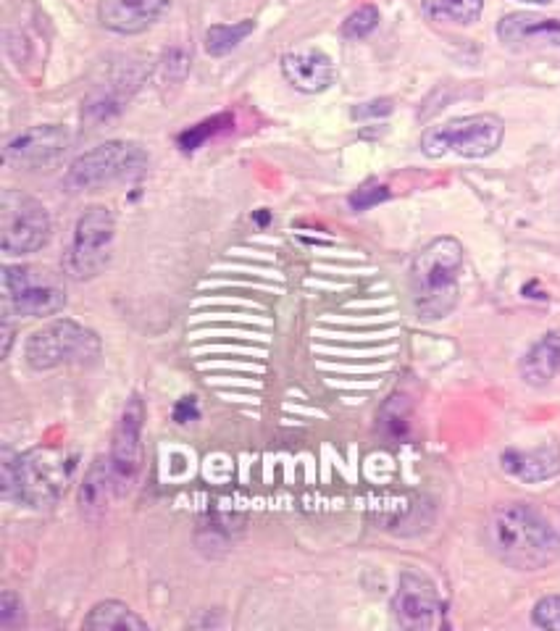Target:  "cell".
<instances>
[{
	"label": "cell",
	"mask_w": 560,
	"mask_h": 631,
	"mask_svg": "<svg viewBox=\"0 0 560 631\" xmlns=\"http://www.w3.org/2000/svg\"><path fill=\"white\" fill-rule=\"evenodd\" d=\"M484 542L513 571H539L560 558V534L529 503L497 505L484 524Z\"/></svg>",
	"instance_id": "obj_1"
},
{
	"label": "cell",
	"mask_w": 560,
	"mask_h": 631,
	"mask_svg": "<svg viewBox=\"0 0 560 631\" xmlns=\"http://www.w3.org/2000/svg\"><path fill=\"white\" fill-rule=\"evenodd\" d=\"M421 6L434 22L471 24L482 16L484 0H421Z\"/></svg>",
	"instance_id": "obj_20"
},
{
	"label": "cell",
	"mask_w": 560,
	"mask_h": 631,
	"mask_svg": "<svg viewBox=\"0 0 560 631\" xmlns=\"http://www.w3.org/2000/svg\"><path fill=\"white\" fill-rule=\"evenodd\" d=\"M387 198H390V190L384 185H363L361 190L350 195V206H353L355 211H369V208L379 206V203H384Z\"/></svg>",
	"instance_id": "obj_25"
},
{
	"label": "cell",
	"mask_w": 560,
	"mask_h": 631,
	"mask_svg": "<svg viewBox=\"0 0 560 631\" xmlns=\"http://www.w3.org/2000/svg\"><path fill=\"white\" fill-rule=\"evenodd\" d=\"M376 27H379V8L361 6L345 19V24H342V35L350 37V40H363V37H369Z\"/></svg>",
	"instance_id": "obj_22"
},
{
	"label": "cell",
	"mask_w": 560,
	"mask_h": 631,
	"mask_svg": "<svg viewBox=\"0 0 560 631\" xmlns=\"http://www.w3.org/2000/svg\"><path fill=\"white\" fill-rule=\"evenodd\" d=\"M77 458L61 447H35L24 455L3 450V497L29 508H50L64 495Z\"/></svg>",
	"instance_id": "obj_2"
},
{
	"label": "cell",
	"mask_w": 560,
	"mask_h": 631,
	"mask_svg": "<svg viewBox=\"0 0 560 631\" xmlns=\"http://www.w3.org/2000/svg\"><path fill=\"white\" fill-rule=\"evenodd\" d=\"M171 0H100V24L116 35H140L166 14Z\"/></svg>",
	"instance_id": "obj_14"
},
{
	"label": "cell",
	"mask_w": 560,
	"mask_h": 631,
	"mask_svg": "<svg viewBox=\"0 0 560 631\" xmlns=\"http://www.w3.org/2000/svg\"><path fill=\"white\" fill-rule=\"evenodd\" d=\"M148 161V153L137 142L111 140L74 158L64 182L74 192L100 190V187L140 177L142 171L148 169Z\"/></svg>",
	"instance_id": "obj_4"
},
{
	"label": "cell",
	"mask_w": 560,
	"mask_h": 631,
	"mask_svg": "<svg viewBox=\"0 0 560 631\" xmlns=\"http://www.w3.org/2000/svg\"><path fill=\"white\" fill-rule=\"evenodd\" d=\"M111 497H119L111 461L98 455L93 466L87 468L85 482L79 487V511L85 518H100L106 513Z\"/></svg>",
	"instance_id": "obj_18"
},
{
	"label": "cell",
	"mask_w": 560,
	"mask_h": 631,
	"mask_svg": "<svg viewBox=\"0 0 560 631\" xmlns=\"http://www.w3.org/2000/svg\"><path fill=\"white\" fill-rule=\"evenodd\" d=\"M256 22H237V24H213L206 32V50L211 56H227L229 50H234L237 45L245 40L248 35H253Z\"/></svg>",
	"instance_id": "obj_21"
},
{
	"label": "cell",
	"mask_w": 560,
	"mask_h": 631,
	"mask_svg": "<svg viewBox=\"0 0 560 631\" xmlns=\"http://www.w3.org/2000/svg\"><path fill=\"white\" fill-rule=\"evenodd\" d=\"M534 626L547 631H560V595H547L537 600L532 610Z\"/></svg>",
	"instance_id": "obj_24"
},
{
	"label": "cell",
	"mask_w": 560,
	"mask_h": 631,
	"mask_svg": "<svg viewBox=\"0 0 560 631\" xmlns=\"http://www.w3.org/2000/svg\"><path fill=\"white\" fill-rule=\"evenodd\" d=\"M69 132L58 124H45V127L27 129L22 135L6 145V161L14 169L37 171L45 166L56 164L69 148Z\"/></svg>",
	"instance_id": "obj_12"
},
{
	"label": "cell",
	"mask_w": 560,
	"mask_h": 631,
	"mask_svg": "<svg viewBox=\"0 0 560 631\" xmlns=\"http://www.w3.org/2000/svg\"><path fill=\"white\" fill-rule=\"evenodd\" d=\"M369 108H355L353 116H376V114H390L392 111V103L390 100H376V103H366Z\"/></svg>",
	"instance_id": "obj_28"
},
{
	"label": "cell",
	"mask_w": 560,
	"mask_h": 631,
	"mask_svg": "<svg viewBox=\"0 0 560 631\" xmlns=\"http://www.w3.org/2000/svg\"><path fill=\"white\" fill-rule=\"evenodd\" d=\"M100 355V337L71 319H56L29 334L24 358L29 369L50 371L58 366H82Z\"/></svg>",
	"instance_id": "obj_5"
},
{
	"label": "cell",
	"mask_w": 560,
	"mask_h": 631,
	"mask_svg": "<svg viewBox=\"0 0 560 631\" xmlns=\"http://www.w3.org/2000/svg\"><path fill=\"white\" fill-rule=\"evenodd\" d=\"M82 626L90 631H103V629H127V631H145L148 629V621L140 618L135 610L129 608L127 603H119V600H106V603H98L87 618L82 621Z\"/></svg>",
	"instance_id": "obj_19"
},
{
	"label": "cell",
	"mask_w": 560,
	"mask_h": 631,
	"mask_svg": "<svg viewBox=\"0 0 560 631\" xmlns=\"http://www.w3.org/2000/svg\"><path fill=\"white\" fill-rule=\"evenodd\" d=\"M224 119H227V116H219V119H213V121H203V124H198V127H192L190 132H185V135L179 137V145H182L185 150H195L208 135H213V127Z\"/></svg>",
	"instance_id": "obj_26"
},
{
	"label": "cell",
	"mask_w": 560,
	"mask_h": 631,
	"mask_svg": "<svg viewBox=\"0 0 560 631\" xmlns=\"http://www.w3.org/2000/svg\"><path fill=\"white\" fill-rule=\"evenodd\" d=\"M463 245L455 237H437L416 253L411 263L413 308L424 321H440L453 313L461 295Z\"/></svg>",
	"instance_id": "obj_3"
},
{
	"label": "cell",
	"mask_w": 560,
	"mask_h": 631,
	"mask_svg": "<svg viewBox=\"0 0 560 631\" xmlns=\"http://www.w3.org/2000/svg\"><path fill=\"white\" fill-rule=\"evenodd\" d=\"M521 379L529 387H547L560 374V332L539 337L518 363Z\"/></svg>",
	"instance_id": "obj_17"
},
{
	"label": "cell",
	"mask_w": 560,
	"mask_h": 631,
	"mask_svg": "<svg viewBox=\"0 0 560 631\" xmlns=\"http://www.w3.org/2000/svg\"><path fill=\"white\" fill-rule=\"evenodd\" d=\"M24 626V605L22 597L11 592V589H3L0 595V629L3 631H16Z\"/></svg>",
	"instance_id": "obj_23"
},
{
	"label": "cell",
	"mask_w": 560,
	"mask_h": 631,
	"mask_svg": "<svg viewBox=\"0 0 560 631\" xmlns=\"http://www.w3.org/2000/svg\"><path fill=\"white\" fill-rule=\"evenodd\" d=\"M6 311L27 319L56 316L66 308V290L50 271L35 266H6L3 271Z\"/></svg>",
	"instance_id": "obj_9"
},
{
	"label": "cell",
	"mask_w": 560,
	"mask_h": 631,
	"mask_svg": "<svg viewBox=\"0 0 560 631\" xmlns=\"http://www.w3.org/2000/svg\"><path fill=\"white\" fill-rule=\"evenodd\" d=\"M497 37L508 48H560V16L516 11L497 22Z\"/></svg>",
	"instance_id": "obj_13"
},
{
	"label": "cell",
	"mask_w": 560,
	"mask_h": 631,
	"mask_svg": "<svg viewBox=\"0 0 560 631\" xmlns=\"http://www.w3.org/2000/svg\"><path fill=\"white\" fill-rule=\"evenodd\" d=\"M142 424H145V403L140 395H132L124 405L119 416V424L114 429V440H111V471H114V482L119 497L132 490L137 482L142 463Z\"/></svg>",
	"instance_id": "obj_10"
},
{
	"label": "cell",
	"mask_w": 560,
	"mask_h": 631,
	"mask_svg": "<svg viewBox=\"0 0 560 631\" xmlns=\"http://www.w3.org/2000/svg\"><path fill=\"white\" fill-rule=\"evenodd\" d=\"M500 466H503L505 474L518 479V482H547V479L560 474V445L558 442H547V445L532 447V450L511 447L500 455Z\"/></svg>",
	"instance_id": "obj_16"
},
{
	"label": "cell",
	"mask_w": 560,
	"mask_h": 631,
	"mask_svg": "<svg viewBox=\"0 0 560 631\" xmlns=\"http://www.w3.org/2000/svg\"><path fill=\"white\" fill-rule=\"evenodd\" d=\"M282 74L295 90L308 95L324 93L334 82V64L324 50L300 48L282 56Z\"/></svg>",
	"instance_id": "obj_15"
},
{
	"label": "cell",
	"mask_w": 560,
	"mask_h": 631,
	"mask_svg": "<svg viewBox=\"0 0 560 631\" xmlns=\"http://www.w3.org/2000/svg\"><path fill=\"white\" fill-rule=\"evenodd\" d=\"M116 221L111 208L90 206L74 224V237L64 253V269L71 279L87 282L106 269L114 250Z\"/></svg>",
	"instance_id": "obj_7"
},
{
	"label": "cell",
	"mask_w": 560,
	"mask_h": 631,
	"mask_svg": "<svg viewBox=\"0 0 560 631\" xmlns=\"http://www.w3.org/2000/svg\"><path fill=\"white\" fill-rule=\"evenodd\" d=\"M198 416V403H195V398H182L177 405V411H174V419L179 421V424H187L190 419H195Z\"/></svg>",
	"instance_id": "obj_27"
},
{
	"label": "cell",
	"mask_w": 560,
	"mask_h": 631,
	"mask_svg": "<svg viewBox=\"0 0 560 631\" xmlns=\"http://www.w3.org/2000/svg\"><path fill=\"white\" fill-rule=\"evenodd\" d=\"M397 624L411 631L440 629L445 624V605H442L437 587L419 574L405 571L397 584L395 600H392Z\"/></svg>",
	"instance_id": "obj_11"
},
{
	"label": "cell",
	"mask_w": 560,
	"mask_h": 631,
	"mask_svg": "<svg viewBox=\"0 0 560 631\" xmlns=\"http://www.w3.org/2000/svg\"><path fill=\"white\" fill-rule=\"evenodd\" d=\"M53 237L48 208L27 192L6 190L0 200V245L6 256H29Z\"/></svg>",
	"instance_id": "obj_8"
},
{
	"label": "cell",
	"mask_w": 560,
	"mask_h": 631,
	"mask_svg": "<svg viewBox=\"0 0 560 631\" xmlns=\"http://www.w3.org/2000/svg\"><path fill=\"white\" fill-rule=\"evenodd\" d=\"M503 135L505 124L500 116H463V119L445 121V124L426 129L421 137V150L429 158H487L503 145Z\"/></svg>",
	"instance_id": "obj_6"
},
{
	"label": "cell",
	"mask_w": 560,
	"mask_h": 631,
	"mask_svg": "<svg viewBox=\"0 0 560 631\" xmlns=\"http://www.w3.org/2000/svg\"><path fill=\"white\" fill-rule=\"evenodd\" d=\"M524 3H539V6H545V3H553V0H524Z\"/></svg>",
	"instance_id": "obj_29"
}]
</instances>
